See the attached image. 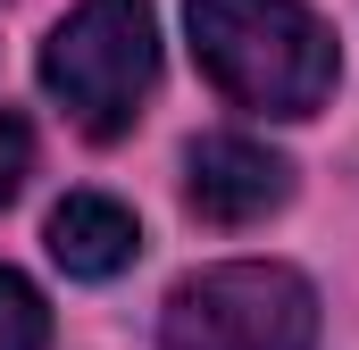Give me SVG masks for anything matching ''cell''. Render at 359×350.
Returning a JSON list of instances; mask_svg holds the SVG:
<instances>
[{"label": "cell", "mask_w": 359, "mask_h": 350, "mask_svg": "<svg viewBox=\"0 0 359 350\" xmlns=\"http://www.w3.org/2000/svg\"><path fill=\"white\" fill-rule=\"evenodd\" d=\"M184 200L209 225H259L268 209L292 200V167L251 134H209L184 150Z\"/></svg>", "instance_id": "277c9868"}, {"label": "cell", "mask_w": 359, "mask_h": 350, "mask_svg": "<svg viewBox=\"0 0 359 350\" xmlns=\"http://www.w3.org/2000/svg\"><path fill=\"white\" fill-rule=\"evenodd\" d=\"M159 350H318V292L276 259L201 267L159 309Z\"/></svg>", "instance_id": "3957f363"}, {"label": "cell", "mask_w": 359, "mask_h": 350, "mask_svg": "<svg viewBox=\"0 0 359 350\" xmlns=\"http://www.w3.org/2000/svg\"><path fill=\"white\" fill-rule=\"evenodd\" d=\"M25 167H34V134H25V117H0V200L25 183Z\"/></svg>", "instance_id": "52a82bcc"}, {"label": "cell", "mask_w": 359, "mask_h": 350, "mask_svg": "<svg viewBox=\"0 0 359 350\" xmlns=\"http://www.w3.org/2000/svg\"><path fill=\"white\" fill-rule=\"evenodd\" d=\"M192 50L209 84L259 117H309L343 76L334 34L309 0H192Z\"/></svg>", "instance_id": "6da1fadb"}, {"label": "cell", "mask_w": 359, "mask_h": 350, "mask_svg": "<svg viewBox=\"0 0 359 350\" xmlns=\"http://www.w3.org/2000/svg\"><path fill=\"white\" fill-rule=\"evenodd\" d=\"M0 350H50V309L17 267H0Z\"/></svg>", "instance_id": "8992f818"}, {"label": "cell", "mask_w": 359, "mask_h": 350, "mask_svg": "<svg viewBox=\"0 0 359 350\" xmlns=\"http://www.w3.org/2000/svg\"><path fill=\"white\" fill-rule=\"evenodd\" d=\"M42 84L92 142L134 134L142 100L159 84V17H151V0H84L76 17H59V34L42 42Z\"/></svg>", "instance_id": "7a4b0ae2"}, {"label": "cell", "mask_w": 359, "mask_h": 350, "mask_svg": "<svg viewBox=\"0 0 359 350\" xmlns=\"http://www.w3.org/2000/svg\"><path fill=\"white\" fill-rule=\"evenodd\" d=\"M134 251H142V225H134L126 200H109V192H67V200L50 209V259L67 267V275L109 284V275L134 267Z\"/></svg>", "instance_id": "5b68a950"}]
</instances>
